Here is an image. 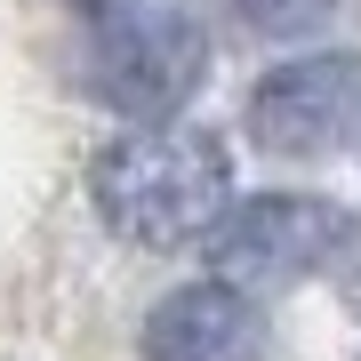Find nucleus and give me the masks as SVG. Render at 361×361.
I'll return each mask as SVG.
<instances>
[{
  "label": "nucleus",
  "mask_w": 361,
  "mask_h": 361,
  "mask_svg": "<svg viewBox=\"0 0 361 361\" xmlns=\"http://www.w3.org/2000/svg\"><path fill=\"white\" fill-rule=\"evenodd\" d=\"M201 73H209V40H201L193 16H177V8L104 16L97 56H89L97 97H104V104H121V113H137V121L177 113V104L201 89Z\"/></svg>",
  "instance_id": "7ed1b4c3"
},
{
  "label": "nucleus",
  "mask_w": 361,
  "mask_h": 361,
  "mask_svg": "<svg viewBox=\"0 0 361 361\" xmlns=\"http://www.w3.org/2000/svg\"><path fill=\"white\" fill-rule=\"evenodd\" d=\"M89 193L104 209V225L137 249H185L225 217L233 201V161L209 129L185 121H137L129 137H113L97 153Z\"/></svg>",
  "instance_id": "f257e3e1"
},
{
  "label": "nucleus",
  "mask_w": 361,
  "mask_h": 361,
  "mask_svg": "<svg viewBox=\"0 0 361 361\" xmlns=\"http://www.w3.org/2000/svg\"><path fill=\"white\" fill-rule=\"evenodd\" d=\"M209 241V273L225 289L257 297V289H289L305 273H322L337 249L353 241L345 209L313 201V193H257V201H225V217L201 233Z\"/></svg>",
  "instance_id": "f03ea898"
},
{
  "label": "nucleus",
  "mask_w": 361,
  "mask_h": 361,
  "mask_svg": "<svg viewBox=\"0 0 361 361\" xmlns=\"http://www.w3.org/2000/svg\"><path fill=\"white\" fill-rule=\"evenodd\" d=\"M249 137L281 161H329L361 145V56H297L249 97Z\"/></svg>",
  "instance_id": "20e7f679"
},
{
  "label": "nucleus",
  "mask_w": 361,
  "mask_h": 361,
  "mask_svg": "<svg viewBox=\"0 0 361 361\" xmlns=\"http://www.w3.org/2000/svg\"><path fill=\"white\" fill-rule=\"evenodd\" d=\"M145 361H265L257 297H241L225 281H193V289L161 297L153 322H145Z\"/></svg>",
  "instance_id": "39448f33"
},
{
  "label": "nucleus",
  "mask_w": 361,
  "mask_h": 361,
  "mask_svg": "<svg viewBox=\"0 0 361 361\" xmlns=\"http://www.w3.org/2000/svg\"><path fill=\"white\" fill-rule=\"evenodd\" d=\"M233 8H241L265 40H305V32H322L345 0H233Z\"/></svg>",
  "instance_id": "423d86ee"
}]
</instances>
